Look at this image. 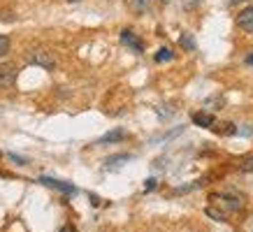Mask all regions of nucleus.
<instances>
[{
  "label": "nucleus",
  "instance_id": "obj_1",
  "mask_svg": "<svg viewBox=\"0 0 253 232\" xmlns=\"http://www.w3.org/2000/svg\"><path fill=\"white\" fill-rule=\"evenodd\" d=\"M28 61L33 65H38L42 70H54L56 68V58L51 51H46V49H33L31 54H28Z\"/></svg>",
  "mask_w": 253,
  "mask_h": 232
},
{
  "label": "nucleus",
  "instance_id": "obj_2",
  "mask_svg": "<svg viewBox=\"0 0 253 232\" xmlns=\"http://www.w3.org/2000/svg\"><path fill=\"white\" fill-rule=\"evenodd\" d=\"M16 77H19V68L14 63H0V88H12L16 84Z\"/></svg>",
  "mask_w": 253,
  "mask_h": 232
},
{
  "label": "nucleus",
  "instance_id": "obj_3",
  "mask_svg": "<svg viewBox=\"0 0 253 232\" xmlns=\"http://www.w3.org/2000/svg\"><path fill=\"white\" fill-rule=\"evenodd\" d=\"M121 42L126 46H130L132 51H137V54H142V51H144V42H142V39H139L132 31H128V28H123V31H121Z\"/></svg>",
  "mask_w": 253,
  "mask_h": 232
},
{
  "label": "nucleus",
  "instance_id": "obj_4",
  "mask_svg": "<svg viewBox=\"0 0 253 232\" xmlns=\"http://www.w3.org/2000/svg\"><path fill=\"white\" fill-rule=\"evenodd\" d=\"M237 26L246 33H253V5L251 7H244L237 14Z\"/></svg>",
  "mask_w": 253,
  "mask_h": 232
},
{
  "label": "nucleus",
  "instance_id": "obj_5",
  "mask_svg": "<svg viewBox=\"0 0 253 232\" xmlns=\"http://www.w3.org/2000/svg\"><path fill=\"white\" fill-rule=\"evenodd\" d=\"M44 186H49V188H56V191H63V193H77V188L72 184H65V181H58V179H49V177H42L40 179Z\"/></svg>",
  "mask_w": 253,
  "mask_h": 232
},
{
  "label": "nucleus",
  "instance_id": "obj_6",
  "mask_svg": "<svg viewBox=\"0 0 253 232\" xmlns=\"http://www.w3.org/2000/svg\"><path fill=\"white\" fill-rule=\"evenodd\" d=\"M193 123L200 125V128H214L216 118H214V114H209V112H195V114H193Z\"/></svg>",
  "mask_w": 253,
  "mask_h": 232
},
{
  "label": "nucleus",
  "instance_id": "obj_7",
  "mask_svg": "<svg viewBox=\"0 0 253 232\" xmlns=\"http://www.w3.org/2000/svg\"><path fill=\"white\" fill-rule=\"evenodd\" d=\"M128 137V132L123 130V128H116V130L107 132V135H102V137L98 139V144H109V142H121V139Z\"/></svg>",
  "mask_w": 253,
  "mask_h": 232
},
{
  "label": "nucleus",
  "instance_id": "obj_8",
  "mask_svg": "<svg viewBox=\"0 0 253 232\" xmlns=\"http://www.w3.org/2000/svg\"><path fill=\"white\" fill-rule=\"evenodd\" d=\"M214 197L223 200V204L228 209H232V211H239V209H242V200H239V197H232V195H214Z\"/></svg>",
  "mask_w": 253,
  "mask_h": 232
},
{
  "label": "nucleus",
  "instance_id": "obj_9",
  "mask_svg": "<svg viewBox=\"0 0 253 232\" xmlns=\"http://www.w3.org/2000/svg\"><path fill=\"white\" fill-rule=\"evenodd\" d=\"M128 7L135 12V14H144L149 9V0H128Z\"/></svg>",
  "mask_w": 253,
  "mask_h": 232
},
{
  "label": "nucleus",
  "instance_id": "obj_10",
  "mask_svg": "<svg viewBox=\"0 0 253 232\" xmlns=\"http://www.w3.org/2000/svg\"><path fill=\"white\" fill-rule=\"evenodd\" d=\"M174 58V54H172V49H168V46H163V49H158V54L154 56L156 63H168Z\"/></svg>",
  "mask_w": 253,
  "mask_h": 232
},
{
  "label": "nucleus",
  "instance_id": "obj_11",
  "mask_svg": "<svg viewBox=\"0 0 253 232\" xmlns=\"http://www.w3.org/2000/svg\"><path fill=\"white\" fill-rule=\"evenodd\" d=\"M128 160H130V155H128V154L112 155V158H107V160H105V162H107L105 167H107V170H109V167H116V165H121V162H128Z\"/></svg>",
  "mask_w": 253,
  "mask_h": 232
},
{
  "label": "nucleus",
  "instance_id": "obj_12",
  "mask_svg": "<svg viewBox=\"0 0 253 232\" xmlns=\"http://www.w3.org/2000/svg\"><path fill=\"white\" fill-rule=\"evenodd\" d=\"M205 214H207V216H211L214 218V221H225V214H223V211H218V209H214V207H207L205 209Z\"/></svg>",
  "mask_w": 253,
  "mask_h": 232
},
{
  "label": "nucleus",
  "instance_id": "obj_13",
  "mask_svg": "<svg viewBox=\"0 0 253 232\" xmlns=\"http://www.w3.org/2000/svg\"><path fill=\"white\" fill-rule=\"evenodd\" d=\"M179 42H181V46H186L188 51H193V49H195V39H193L191 35H188V33H184V35H181V39H179Z\"/></svg>",
  "mask_w": 253,
  "mask_h": 232
},
{
  "label": "nucleus",
  "instance_id": "obj_14",
  "mask_svg": "<svg viewBox=\"0 0 253 232\" xmlns=\"http://www.w3.org/2000/svg\"><path fill=\"white\" fill-rule=\"evenodd\" d=\"M223 128H214L216 132H221V135H235L237 132V128H235V123H221Z\"/></svg>",
  "mask_w": 253,
  "mask_h": 232
},
{
  "label": "nucleus",
  "instance_id": "obj_15",
  "mask_svg": "<svg viewBox=\"0 0 253 232\" xmlns=\"http://www.w3.org/2000/svg\"><path fill=\"white\" fill-rule=\"evenodd\" d=\"M7 51H9V38L7 35H0V58L7 56Z\"/></svg>",
  "mask_w": 253,
  "mask_h": 232
},
{
  "label": "nucleus",
  "instance_id": "obj_16",
  "mask_svg": "<svg viewBox=\"0 0 253 232\" xmlns=\"http://www.w3.org/2000/svg\"><path fill=\"white\" fill-rule=\"evenodd\" d=\"M239 170L242 172H246V174H253V155H249L242 165H239Z\"/></svg>",
  "mask_w": 253,
  "mask_h": 232
},
{
  "label": "nucleus",
  "instance_id": "obj_17",
  "mask_svg": "<svg viewBox=\"0 0 253 232\" xmlns=\"http://www.w3.org/2000/svg\"><path fill=\"white\" fill-rule=\"evenodd\" d=\"M154 188H156V179H149V181L144 184V191H146V193H151Z\"/></svg>",
  "mask_w": 253,
  "mask_h": 232
},
{
  "label": "nucleus",
  "instance_id": "obj_18",
  "mask_svg": "<svg viewBox=\"0 0 253 232\" xmlns=\"http://www.w3.org/2000/svg\"><path fill=\"white\" fill-rule=\"evenodd\" d=\"M58 232H77V228H72V225H63Z\"/></svg>",
  "mask_w": 253,
  "mask_h": 232
},
{
  "label": "nucleus",
  "instance_id": "obj_19",
  "mask_svg": "<svg viewBox=\"0 0 253 232\" xmlns=\"http://www.w3.org/2000/svg\"><path fill=\"white\" fill-rule=\"evenodd\" d=\"M246 65H253V54H251V56H246Z\"/></svg>",
  "mask_w": 253,
  "mask_h": 232
},
{
  "label": "nucleus",
  "instance_id": "obj_20",
  "mask_svg": "<svg viewBox=\"0 0 253 232\" xmlns=\"http://www.w3.org/2000/svg\"><path fill=\"white\" fill-rule=\"evenodd\" d=\"M230 2H244V0H230Z\"/></svg>",
  "mask_w": 253,
  "mask_h": 232
},
{
  "label": "nucleus",
  "instance_id": "obj_21",
  "mask_svg": "<svg viewBox=\"0 0 253 232\" xmlns=\"http://www.w3.org/2000/svg\"><path fill=\"white\" fill-rule=\"evenodd\" d=\"M68 2H79V0H68Z\"/></svg>",
  "mask_w": 253,
  "mask_h": 232
},
{
  "label": "nucleus",
  "instance_id": "obj_22",
  "mask_svg": "<svg viewBox=\"0 0 253 232\" xmlns=\"http://www.w3.org/2000/svg\"><path fill=\"white\" fill-rule=\"evenodd\" d=\"M163 2H168V0H163Z\"/></svg>",
  "mask_w": 253,
  "mask_h": 232
}]
</instances>
